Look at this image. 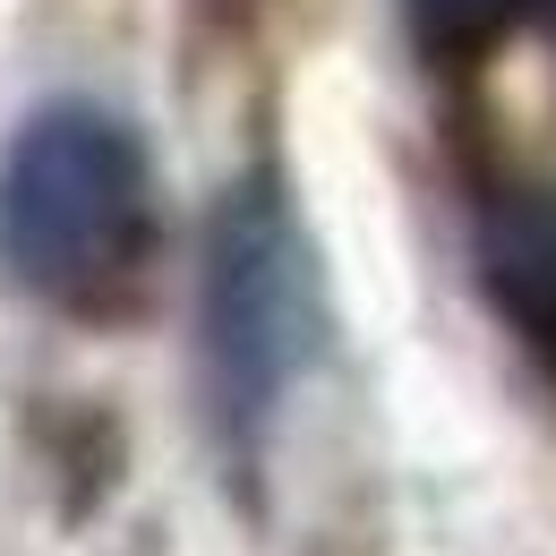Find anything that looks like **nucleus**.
Here are the masks:
<instances>
[{"instance_id": "nucleus-1", "label": "nucleus", "mask_w": 556, "mask_h": 556, "mask_svg": "<svg viewBox=\"0 0 556 556\" xmlns=\"http://www.w3.org/2000/svg\"><path fill=\"white\" fill-rule=\"evenodd\" d=\"M146 249L154 198L138 138L86 103L43 112L0 172V266L61 308H112L146 275Z\"/></svg>"}, {"instance_id": "nucleus-2", "label": "nucleus", "mask_w": 556, "mask_h": 556, "mask_svg": "<svg viewBox=\"0 0 556 556\" xmlns=\"http://www.w3.org/2000/svg\"><path fill=\"white\" fill-rule=\"evenodd\" d=\"M308 343H317V291H308L300 231L266 189H240L231 214L214 223V266H206V359L223 419L240 437H257L275 419Z\"/></svg>"}]
</instances>
